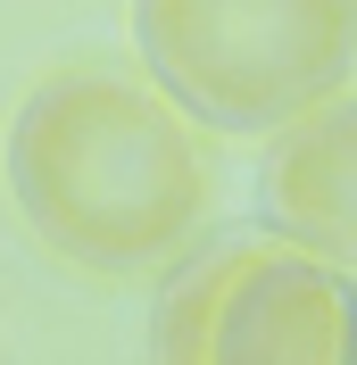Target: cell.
<instances>
[{
    "instance_id": "6da1fadb",
    "label": "cell",
    "mask_w": 357,
    "mask_h": 365,
    "mask_svg": "<svg viewBox=\"0 0 357 365\" xmlns=\"http://www.w3.org/2000/svg\"><path fill=\"white\" fill-rule=\"evenodd\" d=\"M0 166L25 232L100 282L183 266L216 216L208 133L125 67H50L9 116Z\"/></svg>"
},
{
    "instance_id": "5b68a950",
    "label": "cell",
    "mask_w": 357,
    "mask_h": 365,
    "mask_svg": "<svg viewBox=\"0 0 357 365\" xmlns=\"http://www.w3.org/2000/svg\"><path fill=\"white\" fill-rule=\"evenodd\" d=\"M233 266H241V241H216V250H191L166 274V291H158V307H150V365H200Z\"/></svg>"
},
{
    "instance_id": "8992f818",
    "label": "cell",
    "mask_w": 357,
    "mask_h": 365,
    "mask_svg": "<svg viewBox=\"0 0 357 365\" xmlns=\"http://www.w3.org/2000/svg\"><path fill=\"white\" fill-rule=\"evenodd\" d=\"M349 365H357V349H349Z\"/></svg>"
},
{
    "instance_id": "3957f363",
    "label": "cell",
    "mask_w": 357,
    "mask_h": 365,
    "mask_svg": "<svg viewBox=\"0 0 357 365\" xmlns=\"http://www.w3.org/2000/svg\"><path fill=\"white\" fill-rule=\"evenodd\" d=\"M349 349H357V282L299 257L274 232H249L200 365H349Z\"/></svg>"
},
{
    "instance_id": "277c9868",
    "label": "cell",
    "mask_w": 357,
    "mask_h": 365,
    "mask_svg": "<svg viewBox=\"0 0 357 365\" xmlns=\"http://www.w3.org/2000/svg\"><path fill=\"white\" fill-rule=\"evenodd\" d=\"M258 216L274 241L357 282V91H333L283 133H266Z\"/></svg>"
},
{
    "instance_id": "7a4b0ae2",
    "label": "cell",
    "mask_w": 357,
    "mask_h": 365,
    "mask_svg": "<svg viewBox=\"0 0 357 365\" xmlns=\"http://www.w3.org/2000/svg\"><path fill=\"white\" fill-rule=\"evenodd\" d=\"M134 50L200 133L266 141L357 75V0H134Z\"/></svg>"
}]
</instances>
